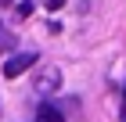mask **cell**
Returning a JSON list of instances; mask_svg holds the SVG:
<instances>
[{
  "instance_id": "cell-1",
  "label": "cell",
  "mask_w": 126,
  "mask_h": 122,
  "mask_svg": "<svg viewBox=\"0 0 126 122\" xmlns=\"http://www.w3.org/2000/svg\"><path fill=\"white\" fill-rule=\"evenodd\" d=\"M32 65H36V54H32V50L29 54H11L7 61H4V75H7V79H18V75L29 72Z\"/></svg>"
},
{
  "instance_id": "cell-2",
  "label": "cell",
  "mask_w": 126,
  "mask_h": 122,
  "mask_svg": "<svg viewBox=\"0 0 126 122\" xmlns=\"http://www.w3.org/2000/svg\"><path fill=\"white\" fill-rule=\"evenodd\" d=\"M58 83H61L58 68H47V72H40V75H36V90H40V94H50V90H58Z\"/></svg>"
},
{
  "instance_id": "cell-3",
  "label": "cell",
  "mask_w": 126,
  "mask_h": 122,
  "mask_svg": "<svg viewBox=\"0 0 126 122\" xmlns=\"http://www.w3.org/2000/svg\"><path fill=\"white\" fill-rule=\"evenodd\" d=\"M36 122H65V115L58 111V104H50V101H43L36 108Z\"/></svg>"
},
{
  "instance_id": "cell-4",
  "label": "cell",
  "mask_w": 126,
  "mask_h": 122,
  "mask_svg": "<svg viewBox=\"0 0 126 122\" xmlns=\"http://www.w3.org/2000/svg\"><path fill=\"white\" fill-rule=\"evenodd\" d=\"M7 50H18V40L11 36L7 29H4V22H0V54H7Z\"/></svg>"
},
{
  "instance_id": "cell-5",
  "label": "cell",
  "mask_w": 126,
  "mask_h": 122,
  "mask_svg": "<svg viewBox=\"0 0 126 122\" xmlns=\"http://www.w3.org/2000/svg\"><path fill=\"white\" fill-rule=\"evenodd\" d=\"M29 14H32V4H29V0H25V4H18V18H29Z\"/></svg>"
},
{
  "instance_id": "cell-6",
  "label": "cell",
  "mask_w": 126,
  "mask_h": 122,
  "mask_svg": "<svg viewBox=\"0 0 126 122\" xmlns=\"http://www.w3.org/2000/svg\"><path fill=\"white\" fill-rule=\"evenodd\" d=\"M61 4H65V0H47V7H50V11H58Z\"/></svg>"
},
{
  "instance_id": "cell-7",
  "label": "cell",
  "mask_w": 126,
  "mask_h": 122,
  "mask_svg": "<svg viewBox=\"0 0 126 122\" xmlns=\"http://www.w3.org/2000/svg\"><path fill=\"white\" fill-rule=\"evenodd\" d=\"M123 101H126V90H123Z\"/></svg>"
}]
</instances>
